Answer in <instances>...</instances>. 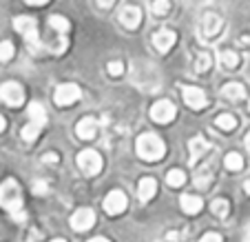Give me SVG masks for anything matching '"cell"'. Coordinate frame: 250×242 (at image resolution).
Wrapping results in <instances>:
<instances>
[{"label":"cell","mask_w":250,"mask_h":242,"mask_svg":"<svg viewBox=\"0 0 250 242\" xmlns=\"http://www.w3.org/2000/svg\"><path fill=\"white\" fill-rule=\"evenodd\" d=\"M135 149H137V156H140L142 160H148V162L160 160V158H164V153H166L164 140L157 138L155 133H142V136L137 138Z\"/></svg>","instance_id":"6da1fadb"},{"label":"cell","mask_w":250,"mask_h":242,"mask_svg":"<svg viewBox=\"0 0 250 242\" xmlns=\"http://www.w3.org/2000/svg\"><path fill=\"white\" fill-rule=\"evenodd\" d=\"M0 207L9 214L22 211V191L16 180H5L0 185Z\"/></svg>","instance_id":"7a4b0ae2"},{"label":"cell","mask_w":250,"mask_h":242,"mask_svg":"<svg viewBox=\"0 0 250 242\" xmlns=\"http://www.w3.org/2000/svg\"><path fill=\"white\" fill-rule=\"evenodd\" d=\"M14 27H16V31L24 36V40H27L29 49H31L33 53L42 51V47H40V36H38V24H36V20H33L31 16H18V18H14Z\"/></svg>","instance_id":"3957f363"},{"label":"cell","mask_w":250,"mask_h":242,"mask_svg":"<svg viewBox=\"0 0 250 242\" xmlns=\"http://www.w3.org/2000/svg\"><path fill=\"white\" fill-rule=\"evenodd\" d=\"M78 167L84 176H98L100 171H102V156L93 149H86L78 156Z\"/></svg>","instance_id":"277c9868"},{"label":"cell","mask_w":250,"mask_h":242,"mask_svg":"<svg viewBox=\"0 0 250 242\" xmlns=\"http://www.w3.org/2000/svg\"><path fill=\"white\" fill-rule=\"evenodd\" d=\"M80 96H82L80 87L73 85V82H64V85H60L56 89V102L60 107H71L80 100Z\"/></svg>","instance_id":"5b68a950"},{"label":"cell","mask_w":250,"mask_h":242,"mask_svg":"<svg viewBox=\"0 0 250 242\" xmlns=\"http://www.w3.org/2000/svg\"><path fill=\"white\" fill-rule=\"evenodd\" d=\"M175 114H177V109H175V105L170 100H160V102H155V105L151 107V118L160 124L173 122Z\"/></svg>","instance_id":"8992f818"},{"label":"cell","mask_w":250,"mask_h":242,"mask_svg":"<svg viewBox=\"0 0 250 242\" xmlns=\"http://www.w3.org/2000/svg\"><path fill=\"white\" fill-rule=\"evenodd\" d=\"M0 98L9 107H20L24 102V91L18 82H5V85H0Z\"/></svg>","instance_id":"52a82bcc"},{"label":"cell","mask_w":250,"mask_h":242,"mask_svg":"<svg viewBox=\"0 0 250 242\" xmlns=\"http://www.w3.org/2000/svg\"><path fill=\"white\" fill-rule=\"evenodd\" d=\"M182 96H184V102L190 107V109H204V107L208 105V98L206 94H204L199 87H182Z\"/></svg>","instance_id":"ba28073f"},{"label":"cell","mask_w":250,"mask_h":242,"mask_svg":"<svg viewBox=\"0 0 250 242\" xmlns=\"http://www.w3.org/2000/svg\"><path fill=\"white\" fill-rule=\"evenodd\" d=\"M126 204H128V200H126V195L122 194V191H111L106 198H104V211L109 216H118V214H122L124 209H126Z\"/></svg>","instance_id":"9c48e42d"},{"label":"cell","mask_w":250,"mask_h":242,"mask_svg":"<svg viewBox=\"0 0 250 242\" xmlns=\"http://www.w3.org/2000/svg\"><path fill=\"white\" fill-rule=\"evenodd\" d=\"M93 224H95V214H93V209H89V207L78 209L76 214L71 216V227L76 229V231H86V229H91Z\"/></svg>","instance_id":"30bf717a"},{"label":"cell","mask_w":250,"mask_h":242,"mask_svg":"<svg viewBox=\"0 0 250 242\" xmlns=\"http://www.w3.org/2000/svg\"><path fill=\"white\" fill-rule=\"evenodd\" d=\"M222 18H219L217 14H206L202 20V33H204V38L212 40V38H217L219 31H222Z\"/></svg>","instance_id":"8fae6325"},{"label":"cell","mask_w":250,"mask_h":242,"mask_svg":"<svg viewBox=\"0 0 250 242\" xmlns=\"http://www.w3.org/2000/svg\"><path fill=\"white\" fill-rule=\"evenodd\" d=\"M175 40H177V36H175V31H170V29H160V31L153 36V45H155V49L160 53L168 51L175 45Z\"/></svg>","instance_id":"7c38bea8"},{"label":"cell","mask_w":250,"mask_h":242,"mask_svg":"<svg viewBox=\"0 0 250 242\" xmlns=\"http://www.w3.org/2000/svg\"><path fill=\"white\" fill-rule=\"evenodd\" d=\"M188 149H190V158H188V162H190V167H195V165L199 162V158H202L204 153L210 151L212 147L206 143V140H204L202 136H197V138H193V140L188 143Z\"/></svg>","instance_id":"4fadbf2b"},{"label":"cell","mask_w":250,"mask_h":242,"mask_svg":"<svg viewBox=\"0 0 250 242\" xmlns=\"http://www.w3.org/2000/svg\"><path fill=\"white\" fill-rule=\"evenodd\" d=\"M140 20H142V11L133 5H126L122 11H120V23H122L126 29H135L137 24H140Z\"/></svg>","instance_id":"5bb4252c"},{"label":"cell","mask_w":250,"mask_h":242,"mask_svg":"<svg viewBox=\"0 0 250 242\" xmlns=\"http://www.w3.org/2000/svg\"><path fill=\"white\" fill-rule=\"evenodd\" d=\"M76 131H78V138H82V140H93V138L98 136V120L82 118L80 122H78Z\"/></svg>","instance_id":"9a60e30c"},{"label":"cell","mask_w":250,"mask_h":242,"mask_svg":"<svg viewBox=\"0 0 250 242\" xmlns=\"http://www.w3.org/2000/svg\"><path fill=\"white\" fill-rule=\"evenodd\" d=\"M180 207H182V211L184 214H188V216H195V214H199L202 211V198H197V195H190V194H184L180 198Z\"/></svg>","instance_id":"2e32d148"},{"label":"cell","mask_w":250,"mask_h":242,"mask_svg":"<svg viewBox=\"0 0 250 242\" xmlns=\"http://www.w3.org/2000/svg\"><path fill=\"white\" fill-rule=\"evenodd\" d=\"M155 194H157V182L153 180V178H142L140 187H137V198H140L142 202H148Z\"/></svg>","instance_id":"e0dca14e"},{"label":"cell","mask_w":250,"mask_h":242,"mask_svg":"<svg viewBox=\"0 0 250 242\" xmlns=\"http://www.w3.org/2000/svg\"><path fill=\"white\" fill-rule=\"evenodd\" d=\"M222 96L226 100H244V96H246V89H244V85H239V82H230V85H224V89H222Z\"/></svg>","instance_id":"ac0fdd59"},{"label":"cell","mask_w":250,"mask_h":242,"mask_svg":"<svg viewBox=\"0 0 250 242\" xmlns=\"http://www.w3.org/2000/svg\"><path fill=\"white\" fill-rule=\"evenodd\" d=\"M29 114V120H33V122H38L40 127H44L47 124V111H44V107L40 105V102H31L27 109Z\"/></svg>","instance_id":"d6986e66"},{"label":"cell","mask_w":250,"mask_h":242,"mask_svg":"<svg viewBox=\"0 0 250 242\" xmlns=\"http://www.w3.org/2000/svg\"><path fill=\"white\" fill-rule=\"evenodd\" d=\"M219 62H222L224 69H237L239 67V56L232 49H224V51H219Z\"/></svg>","instance_id":"ffe728a7"},{"label":"cell","mask_w":250,"mask_h":242,"mask_svg":"<svg viewBox=\"0 0 250 242\" xmlns=\"http://www.w3.org/2000/svg\"><path fill=\"white\" fill-rule=\"evenodd\" d=\"M49 27L58 33H69L71 23L64 18V16H51V18H49Z\"/></svg>","instance_id":"44dd1931"},{"label":"cell","mask_w":250,"mask_h":242,"mask_svg":"<svg viewBox=\"0 0 250 242\" xmlns=\"http://www.w3.org/2000/svg\"><path fill=\"white\" fill-rule=\"evenodd\" d=\"M210 209H212V214L217 216V218H226L228 211H230V202L224 200V198H217V200H212Z\"/></svg>","instance_id":"7402d4cb"},{"label":"cell","mask_w":250,"mask_h":242,"mask_svg":"<svg viewBox=\"0 0 250 242\" xmlns=\"http://www.w3.org/2000/svg\"><path fill=\"white\" fill-rule=\"evenodd\" d=\"M40 129H42V127H40L38 122H33V120H31L29 124H24V127H22V140H27V143H33V140L40 136Z\"/></svg>","instance_id":"603a6c76"},{"label":"cell","mask_w":250,"mask_h":242,"mask_svg":"<svg viewBox=\"0 0 250 242\" xmlns=\"http://www.w3.org/2000/svg\"><path fill=\"white\" fill-rule=\"evenodd\" d=\"M215 124H217L222 131H232V129L237 127V118L232 114H222L217 120H215Z\"/></svg>","instance_id":"cb8c5ba5"},{"label":"cell","mask_w":250,"mask_h":242,"mask_svg":"<svg viewBox=\"0 0 250 242\" xmlns=\"http://www.w3.org/2000/svg\"><path fill=\"white\" fill-rule=\"evenodd\" d=\"M166 182H168L170 187H184V182H186V173L184 171H180V169H173V171H168V176H166Z\"/></svg>","instance_id":"d4e9b609"},{"label":"cell","mask_w":250,"mask_h":242,"mask_svg":"<svg viewBox=\"0 0 250 242\" xmlns=\"http://www.w3.org/2000/svg\"><path fill=\"white\" fill-rule=\"evenodd\" d=\"M224 165H226L228 171H239L241 167H244V158H241L239 153H228V156L224 158Z\"/></svg>","instance_id":"484cf974"},{"label":"cell","mask_w":250,"mask_h":242,"mask_svg":"<svg viewBox=\"0 0 250 242\" xmlns=\"http://www.w3.org/2000/svg\"><path fill=\"white\" fill-rule=\"evenodd\" d=\"M210 180H212L210 169H208V167H202V171H199L197 176H195V185H197L199 189H206V187L210 185Z\"/></svg>","instance_id":"4316f807"},{"label":"cell","mask_w":250,"mask_h":242,"mask_svg":"<svg viewBox=\"0 0 250 242\" xmlns=\"http://www.w3.org/2000/svg\"><path fill=\"white\" fill-rule=\"evenodd\" d=\"M210 65H212V58L208 56V53H199L197 60H195V72L204 73V72H208V69H210Z\"/></svg>","instance_id":"83f0119b"},{"label":"cell","mask_w":250,"mask_h":242,"mask_svg":"<svg viewBox=\"0 0 250 242\" xmlns=\"http://www.w3.org/2000/svg\"><path fill=\"white\" fill-rule=\"evenodd\" d=\"M14 53H16V49H14V45H11L9 40H2V43H0V62L11 60Z\"/></svg>","instance_id":"f1b7e54d"},{"label":"cell","mask_w":250,"mask_h":242,"mask_svg":"<svg viewBox=\"0 0 250 242\" xmlns=\"http://www.w3.org/2000/svg\"><path fill=\"white\" fill-rule=\"evenodd\" d=\"M170 11L168 0H153V14L155 16H166Z\"/></svg>","instance_id":"f546056e"},{"label":"cell","mask_w":250,"mask_h":242,"mask_svg":"<svg viewBox=\"0 0 250 242\" xmlns=\"http://www.w3.org/2000/svg\"><path fill=\"white\" fill-rule=\"evenodd\" d=\"M106 72H109L113 78L122 76V73H124V62H122V60H113V62H109V67H106Z\"/></svg>","instance_id":"4dcf8cb0"},{"label":"cell","mask_w":250,"mask_h":242,"mask_svg":"<svg viewBox=\"0 0 250 242\" xmlns=\"http://www.w3.org/2000/svg\"><path fill=\"white\" fill-rule=\"evenodd\" d=\"M33 194L36 195H47L49 194V185L44 180H36L33 182Z\"/></svg>","instance_id":"1f68e13d"},{"label":"cell","mask_w":250,"mask_h":242,"mask_svg":"<svg viewBox=\"0 0 250 242\" xmlns=\"http://www.w3.org/2000/svg\"><path fill=\"white\" fill-rule=\"evenodd\" d=\"M199 242H222V236H219V233H206Z\"/></svg>","instance_id":"d6a6232c"},{"label":"cell","mask_w":250,"mask_h":242,"mask_svg":"<svg viewBox=\"0 0 250 242\" xmlns=\"http://www.w3.org/2000/svg\"><path fill=\"white\" fill-rule=\"evenodd\" d=\"M42 160H44V162H58L60 158H58V153H44Z\"/></svg>","instance_id":"836d02e7"},{"label":"cell","mask_w":250,"mask_h":242,"mask_svg":"<svg viewBox=\"0 0 250 242\" xmlns=\"http://www.w3.org/2000/svg\"><path fill=\"white\" fill-rule=\"evenodd\" d=\"M115 0H98V5L102 7V9H109V7H113Z\"/></svg>","instance_id":"e575fe53"},{"label":"cell","mask_w":250,"mask_h":242,"mask_svg":"<svg viewBox=\"0 0 250 242\" xmlns=\"http://www.w3.org/2000/svg\"><path fill=\"white\" fill-rule=\"evenodd\" d=\"M166 240H168V242H177V240H182V238H180V233L170 231V233H166Z\"/></svg>","instance_id":"d590c367"},{"label":"cell","mask_w":250,"mask_h":242,"mask_svg":"<svg viewBox=\"0 0 250 242\" xmlns=\"http://www.w3.org/2000/svg\"><path fill=\"white\" fill-rule=\"evenodd\" d=\"M27 5H33V7H38V5H47L49 0H24Z\"/></svg>","instance_id":"8d00e7d4"},{"label":"cell","mask_w":250,"mask_h":242,"mask_svg":"<svg viewBox=\"0 0 250 242\" xmlns=\"http://www.w3.org/2000/svg\"><path fill=\"white\" fill-rule=\"evenodd\" d=\"M241 45H244V47H250V38H248V36H244V38H241Z\"/></svg>","instance_id":"74e56055"},{"label":"cell","mask_w":250,"mask_h":242,"mask_svg":"<svg viewBox=\"0 0 250 242\" xmlns=\"http://www.w3.org/2000/svg\"><path fill=\"white\" fill-rule=\"evenodd\" d=\"M244 191L250 195V180H246V182H244Z\"/></svg>","instance_id":"f35d334b"},{"label":"cell","mask_w":250,"mask_h":242,"mask_svg":"<svg viewBox=\"0 0 250 242\" xmlns=\"http://www.w3.org/2000/svg\"><path fill=\"white\" fill-rule=\"evenodd\" d=\"M89 242H111V240H106V238H93V240H89Z\"/></svg>","instance_id":"ab89813d"},{"label":"cell","mask_w":250,"mask_h":242,"mask_svg":"<svg viewBox=\"0 0 250 242\" xmlns=\"http://www.w3.org/2000/svg\"><path fill=\"white\" fill-rule=\"evenodd\" d=\"M5 124H7V122H5V118H2V116H0V131H2V129H5Z\"/></svg>","instance_id":"60d3db41"},{"label":"cell","mask_w":250,"mask_h":242,"mask_svg":"<svg viewBox=\"0 0 250 242\" xmlns=\"http://www.w3.org/2000/svg\"><path fill=\"white\" fill-rule=\"evenodd\" d=\"M246 147L250 149V133H248V136H246Z\"/></svg>","instance_id":"b9f144b4"},{"label":"cell","mask_w":250,"mask_h":242,"mask_svg":"<svg viewBox=\"0 0 250 242\" xmlns=\"http://www.w3.org/2000/svg\"><path fill=\"white\" fill-rule=\"evenodd\" d=\"M244 242H250V229H248V233H246V240Z\"/></svg>","instance_id":"7bdbcfd3"},{"label":"cell","mask_w":250,"mask_h":242,"mask_svg":"<svg viewBox=\"0 0 250 242\" xmlns=\"http://www.w3.org/2000/svg\"><path fill=\"white\" fill-rule=\"evenodd\" d=\"M51 242H66V240H62V238H56V240H51Z\"/></svg>","instance_id":"ee69618b"},{"label":"cell","mask_w":250,"mask_h":242,"mask_svg":"<svg viewBox=\"0 0 250 242\" xmlns=\"http://www.w3.org/2000/svg\"><path fill=\"white\" fill-rule=\"evenodd\" d=\"M248 109H250V102H248Z\"/></svg>","instance_id":"f6af8a7d"}]
</instances>
